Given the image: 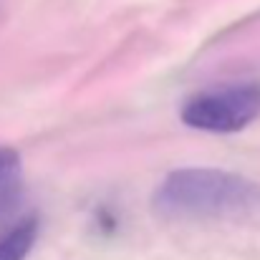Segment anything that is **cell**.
<instances>
[{
    "label": "cell",
    "instance_id": "1",
    "mask_svg": "<svg viewBox=\"0 0 260 260\" xmlns=\"http://www.w3.org/2000/svg\"><path fill=\"white\" fill-rule=\"evenodd\" d=\"M154 205L170 217H233L260 207V184L235 172L189 167L159 184Z\"/></svg>",
    "mask_w": 260,
    "mask_h": 260
},
{
    "label": "cell",
    "instance_id": "2",
    "mask_svg": "<svg viewBox=\"0 0 260 260\" xmlns=\"http://www.w3.org/2000/svg\"><path fill=\"white\" fill-rule=\"evenodd\" d=\"M260 114L258 86H230L217 91H205L184 101L182 121L200 132L230 134L245 129Z\"/></svg>",
    "mask_w": 260,
    "mask_h": 260
},
{
    "label": "cell",
    "instance_id": "3",
    "mask_svg": "<svg viewBox=\"0 0 260 260\" xmlns=\"http://www.w3.org/2000/svg\"><path fill=\"white\" fill-rule=\"evenodd\" d=\"M20 177H23L20 154L10 147H0V217L15 205L20 192Z\"/></svg>",
    "mask_w": 260,
    "mask_h": 260
},
{
    "label": "cell",
    "instance_id": "4",
    "mask_svg": "<svg viewBox=\"0 0 260 260\" xmlns=\"http://www.w3.org/2000/svg\"><path fill=\"white\" fill-rule=\"evenodd\" d=\"M36 238H38L36 217L18 222L5 238H0V260H25V255L36 245Z\"/></svg>",
    "mask_w": 260,
    "mask_h": 260
}]
</instances>
